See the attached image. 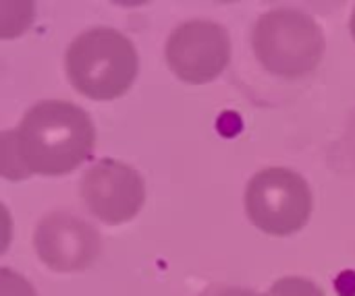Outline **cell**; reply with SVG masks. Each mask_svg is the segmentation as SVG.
<instances>
[{"mask_svg":"<svg viewBox=\"0 0 355 296\" xmlns=\"http://www.w3.org/2000/svg\"><path fill=\"white\" fill-rule=\"evenodd\" d=\"M12 137L15 143L4 141V149L15 156V181L29 174H69L92 156L96 145V129L87 112L64 100H44L29 108ZM12 162L4 164V172Z\"/></svg>","mask_w":355,"mask_h":296,"instance_id":"6da1fadb","label":"cell"},{"mask_svg":"<svg viewBox=\"0 0 355 296\" xmlns=\"http://www.w3.org/2000/svg\"><path fill=\"white\" fill-rule=\"evenodd\" d=\"M73 87L89 100H116L125 95L139 68L133 41L112 27H92L77 35L64 56Z\"/></svg>","mask_w":355,"mask_h":296,"instance_id":"7a4b0ae2","label":"cell"},{"mask_svg":"<svg viewBox=\"0 0 355 296\" xmlns=\"http://www.w3.org/2000/svg\"><path fill=\"white\" fill-rule=\"evenodd\" d=\"M252 46L268 73L300 79L316 71L327 41L320 25L310 15L295 8H272L258 19Z\"/></svg>","mask_w":355,"mask_h":296,"instance_id":"3957f363","label":"cell"},{"mask_svg":"<svg viewBox=\"0 0 355 296\" xmlns=\"http://www.w3.org/2000/svg\"><path fill=\"white\" fill-rule=\"evenodd\" d=\"M245 212L262 232L289 237L308 224L312 216V191L302 174L279 166L266 168L245 189Z\"/></svg>","mask_w":355,"mask_h":296,"instance_id":"277c9868","label":"cell"},{"mask_svg":"<svg viewBox=\"0 0 355 296\" xmlns=\"http://www.w3.org/2000/svg\"><path fill=\"white\" fill-rule=\"evenodd\" d=\"M231 60V39L223 25L193 19L173 29L166 41V62L185 83L202 85L216 79Z\"/></svg>","mask_w":355,"mask_h":296,"instance_id":"5b68a950","label":"cell"},{"mask_svg":"<svg viewBox=\"0 0 355 296\" xmlns=\"http://www.w3.org/2000/svg\"><path fill=\"white\" fill-rule=\"evenodd\" d=\"M81 199L100 222L125 224L139 214L146 201V183L133 166L104 158L85 172Z\"/></svg>","mask_w":355,"mask_h":296,"instance_id":"8992f818","label":"cell"},{"mask_svg":"<svg viewBox=\"0 0 355 296\" xmlns=\"http://www.w3.org/2000/svg\"><path fill=\"white\" fill-rule=\"evenodd\" d=\"M33 247L50 270L81 272L98 259L102 239L87 222L67 212H54L37 224Z\"/></svg>","mask_w":355,"mask_h":296,"instance_id":"52a82bcc","label":"cell"},{"mask_svg":"<svg viewBox=\"0 0 355 296\" xmlns=\"http://www.w3.org/2000/svg\"><path fill=\"white\" fill-rule=\"evenodd\" d=\"M268 296H327L320 286H316L314 282L306 280V278H297V276H289V278H281L272 284Z\"/></svg>","mask_w":355,"mask_h":296,"instance_id":"ba28073f","label":"cell"},{"mask_svg":"<svg viewBox=\"0 0 355 296\" xmlns=\"http://www.w3.org/2000/svg\"><path fill=\"white\" fill-rule=\"evenodd\" d=\"M200 296H266V295H260V293H256V290H248V288H229V286H225V288H212V290H206L204 295Z\"/></svg>","mask_w":355,"mask_h":296,"instance_id":"9c48e42d","label":"cell"},{"mask_svg":"<svg viewBox=\"0 0 355 296\" xmlns=\"http://www.w3.org/2000/svg\"><path fill=\"white\" fill-rule=\"evenodd\" d=\"M349 29H352V35H354V39H355V8H354V15H352V23H349Z\"/></svg>","mask_w":355,"mask_h":296,"instance_id":"30bf717a","label":"cell"}]
</instances>
